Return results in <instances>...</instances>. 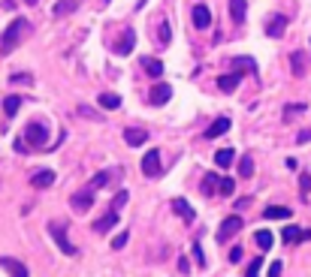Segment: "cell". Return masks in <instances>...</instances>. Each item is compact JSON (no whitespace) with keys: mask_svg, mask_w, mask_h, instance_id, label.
Masks as SVG:
<instances>
[{"mask_svg":"<svg viewBox=\"0 0 311 277\" xmlns=\"http://www.w3.org/2000/svg\"><path fill=\"white\" fill-rule=\"evenodd\" d=\"M127 199H130V193H127V190L115 193V199H112V211H121V208L127 205Z\"/></svg>","mask_w":311,"mask_h":277,"instance_id":"d6a6232c","label":"cell"},{"mask_svg":"<svg viewBox=\"0 0 311 277\" xmlns=\"http://www.w3.org/2000/svg\"><path fill=\"white\" fill-rule=\"evenodd\" d=\"M242 226H245L242 217H239V214H230V217H227V220H224V223L218 226V241H221V244L230 241V238H233V235H236V232H239Z\"/></svg>","mask_w":311,"mask_h":277,"instance_id":"3957f363","label":"cell"},{"mask_svg":"<svg viewBox=\"0 0 311 277\" xmlns=\"http://www.w3.org/2000/svg\"><path fill=\"white\" fill-rule=\"evenodd\" d=\"M245 12H248V3H245V0H230V15H233L236 24L245 21Z\"/></svg>","mask_w":311,"mask_h":277,"instance_id":"603a6c76","label":"cell"},{"mask_svg":"<svg viewBox=\"0 0 311 277\" xmlns=\"http://www.w3.org/2000/svg\"><path fill=\"white\" fill-rule=\"evenodd\" d=\"M260 268H263V259H254V262L248 265V274H245V277H257V274H260Z\"/></svg>","mask_w":311,"mask_h":277,"instance_id":"f35d334b","label":"cell"},{"mask_svg":"<svg viewBox=\"0 0 311 277\" xmlns=\"http://www.w3.org/2000/svg\"><path fill=\"white\" fill-rule=\"evenodd\" d=\"M233 160H236V154H233V148H221V151L214 154V163H218L221 169H227V166H233Z\"/></svg>","mask_w":311,"mask_h":277,"instance_id":"cb8c5ba5","label":"cell"},{"mask_svg":"<svg viewBox=\"0 0 311 277\" xmlns=\"http://www.w3.org/2000/svg\"><path fill=\"white\" fill-rule=\"evenodd\" d=\"M239 259H242V247H233L230 250V262H239Z\"/></svg>","mask_w":311,"mask_h":277,"instance_id":"7bdbcfd3","label":"cell"},{"mask_svg":"<svg viewBox=\"0 0 311 277\" xmlns=\"http://www.w3.org/2000/svg\"><path fill=\"white\" fill-rule=\"evenodd\" d=\"M170 100H173V85H163V81H160V85H154V88L148 91V103L151 105H166Z\"/></svg>","mask_w":311,"mask_h":277,"instance_id":"8992f818","label":"cell"},{"mask_svg":"<svg viewBox=\"0 0 311 277\" xmlns=\"http://www.w3.org/2000/svg\"><path fill=\"white\" fill-rule=\"evenodd\" d=\"M239 175H242V178H251V175H254V160H251L248 154L239 160Z\"/></svg>","mask_w":311,"mask_h":277,"instance_id":"4dcf8cb0","label":"cell"},{"mask_svg":"<svg viewBox=\"0 0 311 277\" xmlns=\"http://www.w3.org/2000/svg\"><path fill=\"white\" fill-rule=\"evenodd\" d=\"M299 112H305V105H302V103L284 105V118H287V121H290V115H299Z\"/></svg>","mask_w":311,"mask_h":277,"instance_id":"8d00e7d4","label":"cell"},{"mask_svg":"<svg viewBox=\"0 0 311 277\" xmlns=\"http://www.w3.org/2000/svg\"><path fill=\"white\" fill-rule=\"evenodd\" d=\"M227 130H230V118H214L211 127L206 130V138H218V136H224Z\"/></svg>","mask_w":311,"mask_h":277,"instance_id":"ac0fdd59","label":"cell"},{"mask_svg":"<svg viewBox=\"0 0 311 277\" xmlns=\"http://www.w3.org/2000/svg\"><path fill=\"white\" fill-rule=\"evenodd\" d=\"M254 241H257V247H260V250H269V247L275 244V235H272L269 229H260V232L254 235Z\"/></svg>","mask_w":311,"mask_h":277,"instance_id":"d4e9b609","label":"cell"},{"mask_svg":"<svg viewBox=\"0 0 311 277\" xmlns=\"http://www.w3.org/2000/svg\"><path fill=\"white\" fill-rule=\"evenodd\" d=\"M79 115H85V118H91V121L97 118V112H94V108H88V105H79Z\"/></svg>","mask_w":311,"mask_h":277,"instance_id":"b9f144b4","label":"cell"},{"mask_svg":"<svg viewBox=\"0 0 311 277\" xmlns=\"http://www.w3.org/2000/svg\"><path fill=\"white\" fill-rule=\"evenodd\" d=\"M115 223H118V211H109V214H103L97 223H94V232H100V235H106L109 229H115Z\"/></svg>","mask_w":311,"mask_h":277,"instance_id":"e0dca14e","label":"cell"},{"mask_svg":"<svg viewBox=\"0 0 311 277\" xmlns=\"http://www.w3.org/2000/svg\"><path fill=\"white\" fill-rule=\"evenodd\" d=\"M31 184H34L36 190H45V187L55 184V172H52V169H39V172L31 175Z\"/></svg>","mask_w":311,"mask_h":277,"instance_id":"7c38bea8","label":"cell"},{"mask_svg":"<svg viewBox=\"0 0 311 277\" xmlns=\"http://www.w3.org/2000/svg\"><path fill=\"white\" fill-rule=\"evenodd\" d=\"M296 142H299V145H305V142H311V130H302V133L296 136Z\"/></svg>","mask_w":311,"mask_h":277,"instance_id":"ee69618b","label":"cell"},{"mask_svg":"<svg viewBox=\"0 0 311 277\" xmlns=\"http://www.w3.org/2000/svg\"><path fill=\"white\" fill-rule=\"evenodd\" d=\"M9 81H12V85H31V81H34V75H31V72H15Z\"/></svg>","mask_w":311,"mask_h":277,"instance_id":"e575fe53","label":"cell"},{"mask_svg":"<svg viewBox=\"0 0 311 277\" xmlns=\"http://www.w3.org/2000/svg\"><path fill=\"white\" fill-rule=\"evenodd\" d=\"M290 67H293V75H302V72H305V58H302V51H293Z\"/></svg>","mask_w":311,"mask_h":277,"instance_id":"f1b7e54d","label":"cell"},{"mask_svg":"<svg viewBox=\"0 0 311 277\" xmlns=\"http://www.w3.org/2000/svg\"><path fill=\"white\" fill-rule=\"evenodd\" d=\"M133 42H136V34H133V27H127L124 36L115 42V54H130L133 51Z\"/></svg>","mask_w":311,"mask_h":277,"instance_id":"8fae6325","label":"cell"},{"mask_svg":"<svg viewBox=\"0 0 311 277\" xmlns=\"http://www.w3.org/2000/svg\"><path fill=\"white\" fill-rule=\"evenodd\" d=\"M239 81H242V72H227V75L218 78V88H221L224 94H233V91L239 88Z\"/></svg>","mask_w":311,"mask_h":277,"instance_id":"4fadbf2b","label":"cell"},{"mask_svg":"<svg viewBox=\"0 0 311 277\" xmlns=\"http://www.w3.org/2000/svg\"><path fill=\"white\" fill-rule=\"evenodd\" d=\"M233 67H239V72H257V64L251 61V58H233Z\"/></svg>","mask_w":311,"mask_h":277,"instance_id":"f546056e","label":"cell"},{"mask_svg":"<svg viewBox=\"0 0 311 277\" xmlns=\"http://www.w3.org/2000/svg\"><path fill=\"white\" fill-rule=\"evenodd\" d=\"M190 253H194V259H197V265H206V256H203V247L194 241V247H190Z\"/></svg>","mask_w":311,"mask_h":277,"instance_id":"74e56055","label":"cell"},{"mask_svg":"<svg viewBox=\"0 0 311 277\" xmlns=\"http://www.w3.org/2000/svg\"><path fill=\"white\" fill-rule=\"evenodd\" d=\"M49 235H52V238H55V244L61 247V253H67V256H76V244L69 241L67 223H64V220H52V223H49Z\"/></svg>","mask_w":311,"mask_h":277,"instance_id":"7a4b0ae2","label":"cell"},{"mask_svg":"<svg viewBox=\"0 0 311 277\" xmlns=\"http://www.w3.org/2000/svg\"><path fill=\"white\" fill-rule=\"evenodd\" d=\"M284 31H287V18H284V15H272V18L266 21V34L272 36V39L284 36Z\"/></svg>","mask_w":311,"mask_h":277,"instance_id":"9a60e30c","label":"cell"},{"mask_svg":"<svg viewBox=\"0 0 311 277\" xmlns=\"http://www.w3.org/2000/svg\"><path fill=\"white\" fill-rule=\"evenodd\" d=\"M290 214H293V211H290V208H284V205H269L266 211H263V217H266V220H287Z\"/></svg>","mask_w":311,"mask_h":277,"instance_id":"44dd1931","label":"cell"},{"mask_svg":"<svg viewBox=\"0 0 311 277\" xmlns=\"http://www.w3.org/2000/svg\"><path fill=\"white\" fill-rule=\"evenodd\" d=\"M173 211L181 217V220H184V223H194V220H197V211L190 208V202H187V199H181V196H175V199H173Z\"/></svg>","mask_w":311,"mask_h":277,"instance_id":"9c48e42d","label":"cell"},{"mask_svg":"<svg viewBox=\"0 0 311 277\" xmlns=\"http://www.w3.org/2000/svg\"><path fill=\"white\" fill-rule=\"evenodd\" d=\"M25 138H28L31 145H45V142H49V130H45L42 124H28V127H25Z\"/></svg>","mask_w":311,"mask_h":277,"instance_id":"ba28073f","label":"cell"},{"mask_svg":"<svg viewBox=\"0 0 311 277\" xmlns=\"http://www.w3.org/2000/svg\"><path fill=\"white\" fill-rule=\"evenodd\" d=\"M106 3H112V0H106Z\"/></svg>","mask_w":311,"mask_h":277,"instance_id":"f6af8a7d","label":"cell"},{"mask_svg":"<svg viewBox=\"0 0 311 277\" xmlns=\"http://www.w3.org/2000/svg\"><path fill=\"white\" fill-rule=\"evenodd\" d=\"M18 108H21V97H18V94H9V97L3 100V115H6V118H15Z\"/></svg>","mask_w":311,"mask_h":277,"instance_id":"7402d4cb","label":"cell"},{"mask_svg":"<svg viewBox=\"0 0 311 277\" xmlns=\"http://www.w3.org/2000/svg\"><path fill=\"white\" fill-rule=\"evenodd\" d=\"M233 190H236V181H233V178H221L218 193H221V196H233Z\"/></svg>","mask_w":311,"mask_h":277,"instance_id":"1f68e13d","label":"cell"},{"mask_svg":"<svg viewBox=\"0 0 311 277\" xmlns=\"http://www.w3.org/2000/svg\"><path fill=\"white\" fill-rule=\"evenodd\" d=\"M281 238H284L287 244H299V241H308L311 232L308 229H299V226H287V229L281 232Z\"/></svg>","mask_w":311,"mask_h":277,"instance_id":"30bf717a","label":"cell"},{"mask_svg":"<svg viewBox=\"0 0 311 277\" xmlns=\"http://www.w3.org/2000/svg\"><path fill=\"white\" fill-rule=\"evenodd\" d=\"M0 265L9 271V277H28V265H21L18 259H12V256H3L0 259Z\"/></svg>","mask_w":311,"mask_h":277,"instance_id":"5bb4252c","label":"cell"},{"mask_svg":"<svg viewBox=\"0 0 311 277\" xmlns=\"http://www.w3.org/2000/svg\"><path fill=\"white\" fill-rule=\"evenodd\" d=\"M218 184H221V175L208 172L206 178H203V193H206V196H211V193H218Z\"/></svg>","mask_w":311,"mask_h":277,"instance_id":"484cf974","label":"cell"},{"mask_svg":"<svg viewBox=\"0 0 311 277\" xmlns=\"http://www.w3.org/2000/svg\"><path fill=\"white\" fill-rule=\"evenodd\" d=\"M139 64H142V69H145L151 78H160V75H163V64H160L157 58H142Z\"/></svg>","mask_w":311,"mask_h":277,"instance_id":"ffe728a7","label":"cell"},{"mask_svg":"<svg viewBox=\"0 0 311 277\" xmlns=\"http://www.w3.org/2000/svg\"><path fill=\"white\" fill-rule=\"evenodd\" d=\"M160 172H163V166H160V151H148L145 157H142V175L145 178H160Z\"/></svg>","mask_w":311,"mask_h":277,"instance_id":"277c9868","label":"cell"},{"mask_svg":"<svg viewBox=\"0 0 311 277\" xmlns=\"http://www.w3.org/2000/svg\"><path fill=\"white\" fill-rule=\"evenodd\" d=\"M109 184V172H97L91 178V190H97V187H106Z\"/></svg>","mask_w":311,"mask_h":277,"instance_id":"836d02e7","label":"cell"},{"mask_svg":"<svg viewBox=\"0 0 311 277\" xmlns=\"http://www.w3.org/2000/svg\"><path fill=\"white\" fill-rule=\"evenodd\" d=\"M124 142H127L130 148H139V145H145V142H148V133H145V130H139V127H127V130H124Z\"/></svg>","mask_w":311,"mask_h":277,"instance_id":"2e32d148","label":"cell"},{"mask_svg":"<svg viewBox=\"0 0 311 277\" xmlns=\"http://www.w3.org/2000/svg\"><path fill=\"white\" fill-rule=\"evenodd\" d=\"M127 238H130V232H127V229H124L121 235H115V238H112V250H121V247L127 244Z\"/></svg>","mask_w":311,"mask_h":277,"instance_id":"d590c367","label":"cell"},{"mask_svg":"<svg viewBox=\"0 0 311 277\" xmlns=\"http://www.w3.org/2000/svg\"><path fill=\"white\" fill-rule=\"evenodd\" d=\"M76 6H79V0H58V3L52 6V15H55V18H64L69 12H76Z\"/></svg>","mask_w":311,"mask_h":277,"instance_id":"d6986e66","label":"cell"},{"mask_svg":"<svg viewBox=\"0 0 311 277\" xmlns=\"http://www.w3.org/2000/svg\"><path fill=\"white\" fill-rule=\"evenodd\" d=\"M190 18H194V27H197V31H206L208 24H211V12H208L206 3H197L194 12H190Z\"/></svg>","mask_w":311,"mask_h":277,"instance_id":"52a82bcc","label":"cell"},{"mask_svg":"<svg viewBox=\"0 0 311 277\" xmlns=\"http://www.w3.org/2000/svg\"><path fill=\"white\" fill-rule=\"evenodd\" d=\"M100 105L109 108V112H115V108L121 105V97H118V94H100Z\"/></svg>","mask_w":311,"mask_h":277,"instance_id":"83f0119b","label":"cell"},{"mask_svg":"<svg viewBox=\"0 0 311 277\" xmlns=\"http://www.w3.org/2000/svg\"><path fill=\"white\" fill-rule=\"evenodd\" d=\"M170 39H173L170 21H160V24H157V42H160V45H170Z\"/></svg>","mask_w":311,"mask_h":277,"instance_id":"4316f807","label":"cell"},{"mask_svg":"<svg viewBox=\"0 0 311 277\" xmlns=\"http://www.w3.org/2000/svg\"><path fill=\"white\" fill-rule=\"evenodd\" d=\"M299 190H302V193H311V175H302V178H299Z\"/></svg>","mask_w":311,"mask_h":277,"instance_id":"ab89813d","label":"cell"},{"mask_svg":"<svg viewBox=\"0 0 311 277\" xmlns=\"http://www.w3.org/2000/svg\"><path fill=\"white\" fill-rule=\"evenodd\" d=\"M91 205H94V190H91V187L82 190V193H73V196H69V208H73L76 214H85Z\"/></svg>","mask_w":311,"mask_h":277,"instance_id":"5b68a950","label":"cell"},{"mask_svg":"<svg viewBox=\"0 0 311 277\" xmlns=\"http://www.w3.org/2000/svg\"><path fill=\"white\" fill-rule=\"evenodd\" d=\"M281 271H284L281 262H272V265H269V277H281Z\"/></svg>","mask_w":311,"mask_h":277,"instance_id":"60d3db41","label":"cell"},{"mask_svg":"<svg viewBox=\"0 0 311 277\" xmlns=\"http://www.w3.org/2000/svg\"><path fill=\"white\" fill-rule=\"evenodd\" d=\"M28 34H31L28 18H21V15H18V18H12V21H9V27H6L3 36H0V51H3V54H9V51H12V48H15V45H18Z\"/></svg>","mask_w":311,"mask_h":277,"instance_id":"6da1fadb","label":"cell"}]
</instances>
